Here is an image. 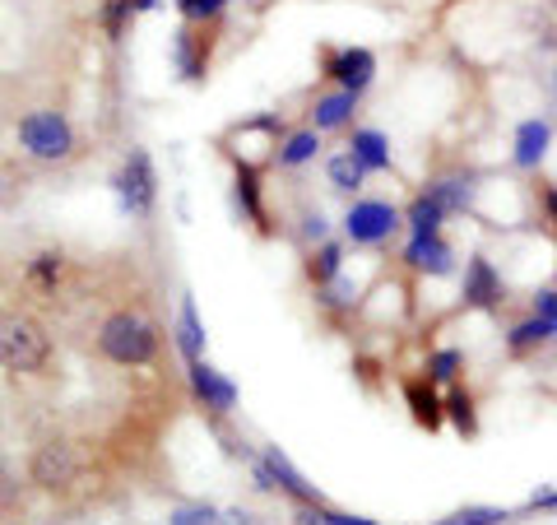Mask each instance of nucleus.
Segmentation results:
<instances>
[{
  "instance_id": "nucleus-1",
  "label": "nucleus",
  "mask_w": 557,
  "mask_h": 525,
  "mask_svg": "<svg viewBox=\"0 0 557 525\" xmlns=\"http://www.w3.org/2000/svg\"><path fill=\"white\" fill-rule=\"evenodd\" d=\"M98 354L121 367H145L159 358V326H153L145 312L121 307L98 326Z\"/></svg>"
},
{
  "instance_id": "nucleus-2",
  "label": "nucleus",
  "mask_w": 557,
  "mask_h": 525,
  "mask_svg": "<svg viewBox=\"0 0 557 525\" xmlns=\"http://www.w3.org/2000/svg\"><path fill=\"white\" fill-rule=\"evenodd\" d=\"M47 363H51L47 326L20 307L0 312V367H10V373H42Z\"/></svg>"
},
{
  "instance_id": "nucleus-3",
  "label": "nucleus",
  "mask_w": 557,
  "mask_h": 525,
  "mask_svg": "<svg viewBox=\"0 0 557 525\" xmlns=\"http://www.w3.org/2000/svg\"><path fill=\"white\" fill-rule=\"evenodd\" d=\"M20 149L38 163H65V159H75L79 135H75V126H70L65 112L33 108V112L20 117Z\"/></svg>"
},
{
  "instance_id": "nucleus-4",
  "label": "nucleus",
  "mask_w": 557,
  "mask_h": 525,
  "mask_svg": "<svg viewBox=\"0 0 557 525\" xmlns=\"http://www.w3.org/2000/svg\"><path fill=\"white\" fill-rule=\"evenodd\" d=\"M399 229H405V215L391 200H354L344 215V237L354 247H386Z\"/></svg>"
},
{
  "instance_id": "nucleus-5",
  "label": "nucleus",
  "mask_w": 557,
  "mask_h": 525,
  "mask_svg": "<svg viewBox=\"0 0 557 525\" xmlns=\"http://www.w3.org/2000/svg\"><path fill=\"white\" fill-rule=\"evenodd\" d=\"M116 196H121V209L135 219H149L153 205H159V172H153V159L145 149H131L126 163H121V172L112 178Z\"/></svg>"
},
{
  "instance_id": "nucleus-6",
  "label": "nucleus",
  "mask_w": 557,
  "mask_h": 525,
  "mask_svg": "<svg viewBox=\"0 0 557 525\" xmlns=\"http://www.w3.org/2000/svg\"><path fill=\"white\" fill-rule=\"evenodd\" d=\"M321 75L335 84V89H348V94H368L372 80H376V57L368 47H339V51H325L321 61Z\"/></svg>"
},
{
  "instance_id": "nucleus-7",
  "label": "nucleus",
  "mask_w": 557,
  "mask_h": 525,
  "mask_svg": "<svg viewBox=\"0 0 557 525\" xmlns=\"http://www.w3.org/2000/svg\"><path fill=\"white\" fill-rule=\"evenodd\" d=\"M28 475L38 488H70L79 475V456H75V447L61 442V437H51V442H42L38 451H33V465H28Z\"/></svg>"
},
{
  "instance_id": "nucleus-8",
  "label": "nucleus",
  "mask_w": 557,
  "mask_h": 525,
  "mask_svg": "<svg viewBox=\"0 0 557 525\" xmlns=\"http://www.w3.org/2000/svg\"><path fill=\"white\" fill-rule=\"evenodd\" d=\"M460 297L469 307H479V312H497L502 303H507V284H502V274L497 266L487 256H469L465 260V284H460Z\"/></svg>"
},
{
  "instance_id": "nucleus-9",
  "label": "nucleus",
  "mask_w": 557,
  "mask_h": 525,
  "mask_svg": "<svg viewBox=\"0 0 557 525\" xmlns=\"http://www.w3.org/2000/svg\"><path fill=\"white\" fill-rule=\"evenodd\" d=\"M256 484H260V488H284V493L298 498L302 506H307V502H321L317 488H311V484L298 475V469L288 465V456H284L278 447H265V456L256 461Z\"/></svg>"
},
{
  "instance_id": "nucleus-10",
  "label": "nucleus",
  "mask_w": 557,
  "mask_h": 525,
  "mask_svg": "<svg viewBox=\"0 0 557 525\" xmlns=\"http://www.w3.org/2000/svg\"><path fill=\"white\" fill-rule=\"evenodd\" d=\"M190 391H196V400L209 414H233V405H237V387L205 358L190 363Z\"/></svg>"
},
{
  "instance_id": "nucleus-11",
  "label": "nucleus",
  "mask_w": 557,
  "mask_h": 525,
  "mask_svg": "<svg viewBox=\"0 0 557 525\" xmlns=\"http://www.w3.org/2000/svg\"><path fill=\"white\" fill-rule=\"evenodd\" d=\"M405 266L413 274H428V279H446L450 270H456V252H450V242L442 233L432 237H409L405 247Z\"/></svg>"
},
{
  "instance_id": "nucleus-12",
  "label": "nucleus",
  "mask_w": 557,
  "mask_h": 525,
  "mask_svg": "<svg viewBox=\"0 0 557 525\" xmlns=\"http://www.w3.org/2000/svg\"><path fill=\"white\" fill-rule=\"evenodd\" d=\"M172 65H177V75L186 84H200L209 75V38H205V24L200 28H177V38H172Z\"/></svg>"
},
{
  "instance_id": "nucleus-13",
  "label": "nucleus",
  "mask_w": 557,
  "mask_h": 525,
  "mask_svg": "<svg viewBox=\"0 0 557 525\" xmlns=\"http://www.w3.org/2000/svg\"><path fill=\"white\" fill-rule=\"evenodd\" d=\"M548 149H553V126L544 117H530V121H520L516 126V139H511V163L520 172H534L539 163L548 159Z\"/></svg>"
},
{
  "instance_id": "nucleus-14",
  "label": "nucleus",
  "mask_w": 557,
  "mask_h": 525,
  "mask_svg": "<svg viewBox=\"0 0 557 525\" xmlns=\"http://www.w3.org/2000/svg\"><path fill=\"white\" fill-rule=\"evenodd\" d=\"M405 405H409V414H413L418 428L437 432V428L446 424V400L437 395V381H428V377L405 381Z\"/></svg>"
},
{
  "instance_id": "nucleus-15",
  "label": "nucleus",
  "mask_w": 557,
  "mask_h": 525,
  "mask_svg": "<svg viewBox=\"0 0 557 525\" xmlns=\"http://www.w3.org/2000/svg\"><path fill=\"white\" fill-rule=\"evenodd\" d=\"M354 112H358V94L330 89V94H321L317 102H311V131H321V135H330V131H348Z\"/></svg>"
},
{
  "instance_id": "nucleus-16",
  "label": "nucleus",
  "mask_w": 557,
  "mask_h": 525,
  "mask_svg": "<svg viewBox=\"0 0 557 525\" xmlns=\"http://www.w3.org/2000/svg\"><path fill=\"white\" fill-rule=\"evenodd\" d=\"M553 330H557L553 321H544V317H534V312H530L525 321H516V326L507 330V354H511V358L539 354L544 344H553Z\"/></svg>"
},
{
  "instance_id": "nucleus-17",
  "label": "nucleus",
  "mask_w": 557,
  "mask_h": 525,
  "mask_svg": "<svg viewBox=\"0 0 557 525\" xmlns=\"http://www.w3.org/2000/svg\"><path fill=\"white\" fill-rule=\"evenodd\" d=\"M428 196H437L446 215H460V209H469V200H474V172H446V178H432Z\"/></svg>"
},
{
  "instance_id": "nucleus-18",
  "label": "nucleus",
  "mask_w": 557,
  "mask_h": 525,
  "mask_svg": "<svg viewBox=\"0 0 557 525\" xmlns=\"http://www.w3.org/2000/svg\"><path fill=\"white\" fill-rule=\"evenodd\" d=\"M442 219H446V209L437 196H428V191H418L413 205L405 209V229L409 237H432V233H442Z\"/></svg>"
},
{
  "instance_id": "nucleus-19",
  "label": "nucleus",
  "mask_w": 557,
  "mask_h": 525,
  "mask_svg": "<svg viewBox=\"0 0 557 525\" xmlns=\"http://www.w3.org/2000/svg\"><path fill=\"white\" fill-rule=\"evenodd\" d=\"M348 149H354V159L368 172H391V145H386V135H381V131H372V126L354 131Z\"/></svg>"
},
{
  "instance_id": "nucleus-20",
  "label": "nucleus",
  "mask_w": 557,
  "mask_h": 525,
  "mask_svg": "<svg viewBox=\"0 0 557 525\" xmlns=\"http://www.w3.org/2000/svg\"><path fill=\"white\" fill-rule=\"evenodd\" d=\"M344 274V247L339 242H317V247H311V256H307V279L311 284H330V279H339Z\"/></svg>"
},
{
  "instance_id": "nucleus-21",
  "label": "nucleus",
  "mask_w": 557,
  "mask_h": 525,
  "mask_svg": "<svg viewBox=\"0 0 557 525\" xmlns=\"http://www.w3.org/2000/svg\"><path fill=\"white\" fill-rule=\"evenodd\" d=\"M317 154H321V131L307 126V131H293L284 145L274 149V163H278V168H302V163L317 159Z\"/></svg>"
},
{
  "instance_id": "nucleus-22",
  "label": "nucleus",
  "mask_w": 557,
  "mask_h": 525,
  "mask_svg": "<svg viewBox=\"0 0 557 525\" xmlns=\"http://www.w3.org/2000/svg\"><path fill=\"white\" fill-rule=\"evenodd\" d=\"M237 205H242V215H247L260 233L270 229L265 205H260V178H256V168H251V163H242V168H237Z\"/></svg>"
},
{
  "instance_id": "nucleus-23",
  "label": "nucleus",
  "mask_w": 557,
  "mask_h": 525,
  "mask_svg": "<svg viewBox=\"0 0 557 525\" xmlns=\"http://www.w3.org/2000/svg\"><path fill=\"white\" fill-rule=\"evenodd\" d=\"M177 344H182L186 363H196L205 354V326H200L196 303H190V297H182V312H177Z\"/></svg>"
},
{
  "instance_id": "nucleus-24",
  "label": "nucleus",
  "mask_w": 557,
  "mask_h": 525,
  "mask_svg": "<svg viewBox=\"0 0 557 525\" xmlns=\"http://www.w3.org/2000/svg\"><path fill=\"white\" fill-rule=\"evenodd\" d=\"M325 178H330V186L348 196V191H362V182H368V168L354 159V149H344V154H335V159L325 163Z\"/></svg>"
},
{
  "instance_id": "nucleus-25",
  "label": "nucleus",
  "mask_w": 557,
  "mask_h": 525,
  "mask_svg": "<svg viewBox=\"0 0 557 525\" xmlns=\"http://www.w3.org/2000/svg\"><path fill=\"white\" fill-rule=\"evenodd\" d=\"M61 270H65V256L61 252H38L28 260V289H38V293H57L61 284Z\"/></svg>"
},
{
  "instance_id": "nucleus-26",
  "label": "nucleus",
  "mask_w": 557,
  "mask_h": 525,
  "mask_svg": "<svg viewBox=\"0 0 557 525\" xmlns=\"http://www.w3.org/2000/svg\"><path fill=\"white\" fill-rule=\"evenodd\" d=\"M446 418H450V424H456L465 437L479 432V405H474V395H469L465 387H450V395H446Z\"/></svg>"
},
{
  "instance_id": "nucleus-27",
  "label": "nucleus",
  "mask_w": 557,
  "mask_h": 525,
  "mask_svg": "<svg viewBox=\"0 0 557 525\" xmlns=\"http://www.w3.org/2000/svg\"><path fill=\"white\" fill-rule=\"evenodd\" d=\"M460 373H465V354L460 349H437V354L428 358V381H437V387H456L460 381Z\"/></svg>"
},
{
  "instance_id": "nucleus-28",
  "label": "nucleus",
  "mask_w": 557,
  "mask_h": 525,
  "mask_svg": "<svg viewBox=\"0 0 557 525\" xmlns=\"http://www.w3.org/2000/svg\"><path fill=\"white\" fill-rule=\"evenodd\" d=\"M507 521L511 512H502V506H465V512H450L437 525H507Z\"/></svg>"
},
{
  "instance_id": "nucleus-29",
  "label": "nucleus",
  "mask_w": 557,
  "mask_h": 525,
  "mask_svg": "<svg viewBox=\"0 0 557 525\" xmlns=\"http://www.w3.org/2000/svg\"><path fill=\"white\" fill-rule=\"evenodd\" d=\"M317 303H321L325 312H348V307H354V284H348L344 274L330 279V284L317 289Z\"/></svg>"
},
{
  "instance_id": "nucleus-30",
  "label": "nucleus",
  "mask_w": 557,
  "mask_h": 525,
  "mask_svg": "<svg viewBox=\"0 0 557 525\" xmlns=\"http://www.w3.org/2000/svg\"><path fill=\"white\" fill-rule=\"evenodd\" d=\"M223 5H228V0H177V10H182L186 24H214L223 14Z\"/></svg>"
},
{
  "instance_id": "nucleus-31",
  "label": "nucleus",
  "mask_w": 557,
  "mask_h": 525,
  "mask_svg": "<svg viewBox=\"0 0 557 525\" xmlns=\"http://www.w3.org/2000/svg\"><path fill=\"white\" fill-rule=\"evenodd\" d=\"M534 200H539V219H544L548 237L557 242V182H539L534 186Z\"/></svg>"
},
{
  "instance_id": "nucleus-32",
  "label": "nucleus",
  "mask_w": 557,
  "mask_h": 525,
  "mask_svg": "<svg viewBox=\"0 0 557 525\" xmlns=\"http://www.w3.org/2000/svg\"><path fill=\"white\" fill-rule=\"evenodd\" d=\"M168 525H219V512L214 506H177Z\"/></svg>"
},
{
  "instance_id": "nucleus-33",
  "label": "nucleus",
  "mask_w": 557,
  "mask_h": 525,
  "mask_svg": "<svg viewBox=\"0 0 557 525\" xmlns=\"http://www.w3.org/2000/svg\"><path fill=\"white\" fill-rule=\"evenodd\" d=\"M530 312H534V317H544V321H553V326H557V289H539V293L530 297Z\"/></svg>"
},
{
  "instance_id": "nucleus-34",
  "label": "nucleus",
  "mask_w": 557,
  "mask_h": 525,
  "mask_svg": "<svg viewBox=\"0 0 557 525\" xmlns=\"http://www.w3.org/2000/svg\"><path fill=\"white\" fill-rule=\"evenodd\" d=\"M325 233H330V229H325L321 209H311V215L302 219V237H307V242H325Z\"/></svg>"
},
{
  "instance_id": "nucleus-35",
  "label": "nucleus",
  "mask_w": 557,
  "mask_h": 525,
  "mask_svg": "<svg viewBox=\"0 0 557 525\" xmlns=\"http://www.w3.org/2000/svg\"><path fill=\"white\" fill-rule=\"evenodd\" d=\"M530 506H557V488H539V493L530 498Z\"/></svg>"
},
{
  "instance_id": "nucleus-36",
  "label": "nucleus",
  "mask_w": 557,
  "mask_h": 525,
  "mask_svg": "<svg viewBox=\"0 0 557 525\" xmlns=\"http://www.w3.org/2000/svg\"><path fill=\"white\" fill-rule=\"evenodd\" d=\"M553 344H557V330H553Z\"/></svg>"
}]
</instances>
